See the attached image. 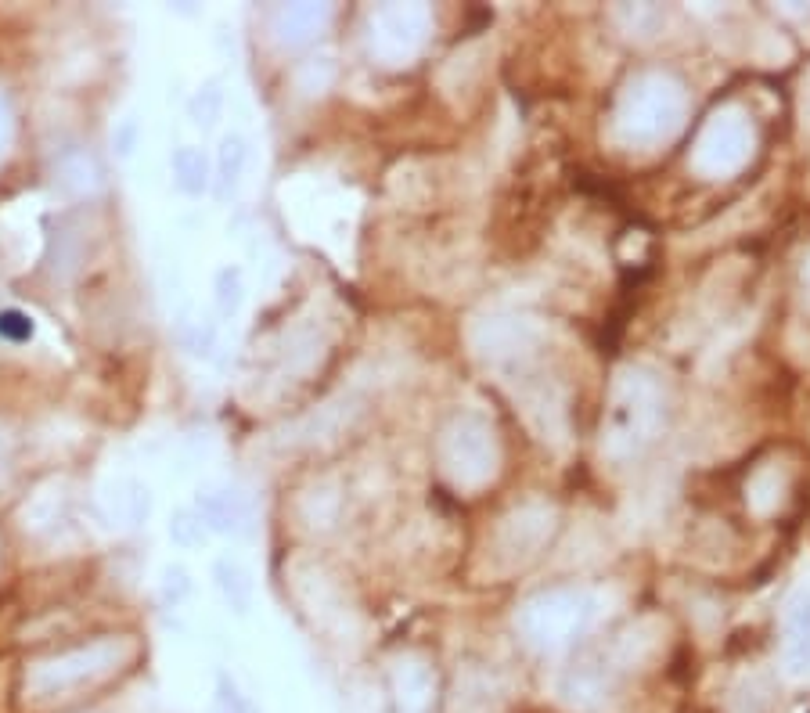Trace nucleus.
Masks as SVG:
<instances>
[{"mask_svg":"<svg viewBox=\"0 0 810 713\" xmlns=\"http://www.w3.org/2000/svg\"><path fill=\"white\" fill-rule=\"evenodd\" d=\"M18 321V314H4L0 317V332H8V335H26L29 332V325H15Z\"/></svg>","mask_w":810,"mask_h":713,"instance_id":"1","label":"nucleus"}]
</instances>
